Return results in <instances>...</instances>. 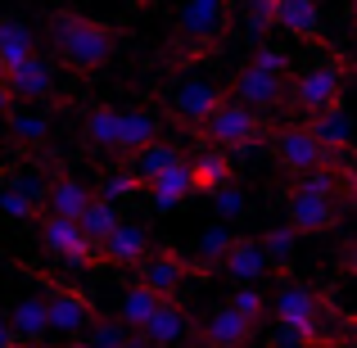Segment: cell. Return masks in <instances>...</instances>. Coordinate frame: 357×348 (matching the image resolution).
Here are the masks:
<instances>
[{
	"label": "cell",
	"mask_w": 357,
	"mask_h": 348,
	"mask_svg": "<svg viewBox=\"0 0 357 348\" xmlns=\"http://www.w3.org/2000/svg\"><path fill=\"white\" fill-rule=\"evenodd\" d=\"M9 326H14V335L18 340H27V344H41L45 335H54L50 331V312H45V294L36 298V294H27V298H18V303H9Z\"/></svg>",
	"instance_id": "ac0fdd59"
},
{
	"label": "cell",
	"mask_w": 357,
	"mask_h": 348,
	"mask_svg": "<svg viewBox=\"0 0 357 348\" xmlns=\"http://www.w3.org/2000/svg\"><path fill=\"white\" fill-rule=\"evenodd\" d=\"M127 158H131L127 167L140 176V186H145V181H154L158 172H167L172 163H181V149H176L172 140H149V145H140L136 154H127Z\"/></svg>",
	"instance_id": "ffe728a7"
},
{
	"label": "cell",
	"mask_w": 357,
	"mask_h": 348,
	"mask_svg": "<svg viewBox=\"0 0 357 348\" xmlns=\"http://www.w3.org/2000/svg\"><path fill=\"white\" fill-rule=\"evenodd\" d=\"M136 335L145 344H154V348H172V344L195 340V321H190V312H185L176 298H158V308L149 312V321L140 326Z\"/></svg>",
	"instance_id": "ba28073f"
},
{
	"label": "cell",
	"mask_w": 357,
	"mask_h": 348,
	"mask_svg": "<svg viewBox=\"0 0 357 348\" xmlns=\"http://www.w3.org/2000/svg\"><path fill=\"white\" fill-rule=\"evenodd\" d=\"M145 253H149V235L140 231L136 222H118V227L100 240V258L114 262V267H136Z\"/></svg>",
	"instance_id": "2e32d148"
},
{
	"label": "cell",
	"mask_w": 357,
	"mask_h": 348,
	"mask_svg": "<svg viewBox=\"0 0 357 348\" xmlns=\"http://www.w3.org/2000/svg\"><path fill=\"white\" fill-rule=\"evenodd\" d=\"M27 54H36V36L32 27L23 23V18H0V68H14V63H23Z\"/></svg>",
	"instance_id": "44dd1931"
},
{
	"label": "cell",
	"mask_w": 357,
	"mask_h": 348,
	"mask_svg": "<svg viewBox=\"0 0 357 348\" xmlns=\"http://www.w3.org/2000/svg\"><path fill=\"white\" fill-rule=\"evenodd\" d=\"M227 303H231V308H236V312H244V317H249V321H253V326H258V321H262V317H267V294H262V289H258V285H240V289H236V294H231V298H227Z\"/></svg>",
	"instance_id": "e575fe53"
},
{
	"label": "cell",
	"mask_w": 357,
	"mask_h": 348,
	"mask_svg": "<svg viewBox=\"0 0 357 348\" xmlns=\"http://www.w3.org/2000/svg\"><path fill=\"white\" fill-rule=\"evenodd\" d=\"M344 321V331H357V317H340Z\"/></svg>",
	"instance_id": "7bdbcfd3"
},
{
	"label": "cell",
	"mask_w": 357,
	"mask_h": 348,
	"mask_svg": "<svg viewBox=\"0 0 357 348\" xmlns=\"http://www.w3.org/2000/svg\"><path fill=\"white\" fill-rule=\"evenodd\" d=\"M91 199H96V195H91L77 176H59V181H50V190H45V209L59 213V218H82Z\"/></svg>",
	"instance_id": "603a6c76"
},
{
	"label": "cell",
	"mask_w": 357,
	"mask_h": 348,
	"mask_svg": "<svg viewBox=\"0 0 357 348\" xmlns=\"http://www.w3.org/2000/svg\"><path fill=\"white\" fill-rule=\"evenodd\" d=\"M231 14H236V0H181L176 27H181L185 41L213 45V41H218V36L231 27Z\"/></svg>",
	"instance_id": "8992f818"
},
{
	"label": "cell",
	"mask_w": 357,
	"mask_h": 348,
	"mask_svg": "<svg viewBox=\"0 0 357 348\" xmlns=\"http://www.w3.org/2000/svg\"><path fill=\"white\" fill-rule=\"evenodd\" d=\"M326 298L317 294L312 285H298V280H280L276 289V317L280 321H298V326H321V312H326Z\"/></svg>",
	"instance_id": "7c38bea8"
},
{
	"label": "cell",
	"mask_w": 357,
	"mask_h": 348,
	"mask_svg": "<svg viewBox=\"0 0 357 348\" xmlns=\"http://www.w3.org/2000/svg\"><path fill=\"white\" fill-rule=\"evenodd\" d=\"M199 335H204V344H213V348H249V340H253V321L227 303V308H218V312L204 317Z\"/></svg>",
	"instance_id": "5bb4252c"
},
{
	"label": "cell",
	"mask_w": 357,
	"mask_h": 348,
	"mask_svg": "<svg viewBox=\"0 0 357 348\" xmlns=\"http://www.w3.org/2000/svg\"><path fill=\"white\" fill-rule=\"evenodd\" d=\"M50 41L59 50V59L73 73H96L100 63L114 54V32L105 23H91L82 14H54L50 23Z\"/></svg>",
	"instance_id": "6da1fadb"
},
{
	"label": "cell",
	"mask_w": 357,
	"mask_h": 348,
	"mask_svg": "<svg viewBox=\"0 0 357 348\" xmlns=\"http://www.w3.org/2000/svg\"><path fill=\"white\" fill-rule=\"evenodd\" d=\"M271 154H276V163L289 167L294 176L312 172V167H335L340 163V154H335L312 127H280L276 136H271Z\"/></svg>",
	"instance_id": "7a4b0ae2"
},
{
	"label": "cell",
	"mask_w": 357,
	"mask_h": 348,
	"mask_svg": "<svg viewBox=\"0 0 357 348\" xmlns=\"http://www.w3.org/2000/svg\"><path fill=\"white\" fill-rule=\"evenodd\" d=\"M312 131L326 140V145L335 149V154H344L349 149V140H353V127H349V118L340 114V105H331V109H321V114L312 118Z\"/></svg>",
	"instance_id": "f546056e"
},
{
	"label": "cell",
	"mask_w": 357,
	"mask_h": 348,
	"mask_svg": "<svg viewBox=\"0 0 357 348\" xmlns=\"http://www.w3.org/2000/svg\"><path fill=\"white\" fill-rule=\"evenodd\" d=\"M231 244H236V231H231V227H208L199 235V244H195V262H199L204 271H218Z\"/></svg>",
	"instance_id": "4316f807"
},
{
	"label": "cell",
	"mask_w": 357,
	"mask_h": 348,
	"mask_svg": "<svg viewBox=\"0 0 357 348\" xmlns=\"http://www.w3.org/2000/svg\"><path fill=\"white\" fill-rule=\"evenodd\" d=\"M190 271H204V267L195 258L172 253V249H154V253H145V258L136 262V280H145V285L154 289V294H163V298L181 294V285H185Z\"/></svg>",
	"instance_id": "52a82bcc"
},
{
	"label": "cell",
	"mask_w": 357,
	"mask_h": 348,
	"mask_svg": "<svg viewBox=\"0 0 357 348\" xmlns=\"http://www.w3.org/2000/svg\"><path fill=\"white\" fill-rule=\"evenodd\" d=\"M5 86L14 91V100H45V96H54V68L41 54H27L23 63H14L5 73Z\"/></svg>",
	"instance_id": "9a60e30c"
},
{
	"label": "cell",
	"mask_w": 357,
	"mask_h": 348,
	"mask_svg": "<svg viewBox=\"0 0 357 348\" xmlns=\"http://www.w3.org/2000/svg\"><path fill=\"white\" fill-rule=\"evenodd\" d=\"M227 100L231 96L222 86H213V82H181V86L172 91V114H176V122H185V127H199V122H208Z\"/></svg>",
	"instance_id": "30bf717a"
},
{
	"label": "cell",
	"mask_w": 357,
	"mask_h": 348,
	"mask_svg": "<svg viewBox=\"0 0 357 348\" xmlns=\"http://www.w3.org/2000/svg\"><path fill=\"white\" fill-rule=\"evenodd\" d=\"M190 176H195V195H213L218 186L231 181V158L222 154V145H208L199 158L190 163Z\"/></svg>",
	"instance_id": "cb8c5ba5"
},
{
	"label": "cell",
	"mask_w": 357,
	"mask_h": 348,
	"mask_svg": "<svg viewBox=\"0 0 357 348\" xmlns=\"http://www.w3.org/2000/svg\"><path fill=\"white\" fill-rule=\"evenodd\" d=\"M344 195H349V204H353V209H357V176H353V172L344 176Z\"/></svg>",
	"instance_id": "b9f144b4"
},
{
	"label": "cell",
	"mask_w": 357,
	"mask_h": 348,
	"mask_svg": "<svg viewBox=\"0 0 357 348\" xmlns=\"http://www.w3.org/2000/svg\"><path fill=\"white\" fill-rule=\"evenodd\" d=\"M0 348H23V344H18V340H9V344H0Z\"/></svg>",
	"instance_id": "f6af8a7d"
},
{
	"label": "cell",
	"mask_w": 357,
	"mask_h": 348,
	"mask_svg": "<svg viewBox=\"0 0 357 348\" xmlns=\"http://www.w3.org/2000/svg\"><path fill=\"white\" fill-rule=\"evenodd\" d=\"M9 340H18V335H14V326H9V317L0 312V344H9Z\"/></svg>",
	"instance_id": "60d3db41"
},
{
	"label": "cell",
	"mask_w": 357,
	"mask_h": 348,
	"mask_svg": "<svg viewBox=\"0 0 357 348\" xmlns=\"http://www.w3.org/2000/svg\"><path fill=\"white\" fill-rule=\"evenodd\" d=\"M353 18H357V0H353Z\"/></svg>",
	"instance_id": "7dc6e473"
},
{
	"label": "cell",
	"mask_w": 357,
	"mask_h": 348,
	"mask_svg": "<svg viewBox=\"0 0 357 348\" xmlns=\"http://www.w3.org/2000/svg\"><path fill=\"white\" fill-rule=\"evenodd\" d=\"M222 271H227L236 285H258L262 276L271 271V258L262 249V240H249V235H236V244L222 258Z\"/></svg>",
	"instance_id": "4fadbf2b"
},
{
	"label": "cell",
	"mask_w": 357,
	"mask_h": 348,
	"mask_svg": "<svg viewBox=\"0 0 357 348\" xmlns=\"http://www.w3.org/2000/svg\"><path fill=\"white\" fill-rule=\"evenodd\" d=\"M340 91H344V63L321 59V63H312L307 73L294 77V109L307 114V118H317L321 109L340 105Z\"/></svg>",
	"instance_id": "5b68a950"
},
{
	"label": "cell",
	"mask_w": 357,
	"mask_h": 348,
	"mask_svg": "<svg viewBox=\"0 0 357 348\" xmlns=\"http://www.w3.org/2000/svg\"><path fill=\"white\" fill-rule=\"evenodd\" d=\"M131 326L127 321H109V317H96L82 335H73V348H131Z\"/></svg>",
	"instance_id": "d4e9b609"
},
{
	"label": "cell",
	"mask_w": 357,
	"mask_h": 348,
	"mask_svg": "<svg viewBox=\"0 0 357 348\" xmlns=\"http://www.w3.org/2000/svg\"><path fill=\"white\" fill-rule=\"evenodd\" d=\"M5 122H9V136L23 140V145H41L50 136V118L36 114V109H9Z\"/></svg>",
	"instance_id": "f1b7e54d"
},
{
	"label": "cell",
	"mask_w": 357,
	"mask_h": 348,
	"mask_svg": "<svg viewBox=\"0 0 357 348\" xmlns=\"http://www.w3.org/2000/svg\"><path fill=\"white\" fill-rule=\"evenodd\" d=\"M131 348H154V344H145V340H140V335H136V340H131Z\"/></svg>",
	"instance_id": "ee69618b"
},
{
	"label": "cell",
	"mask_w": 357,
	"mask_h": 348,
	"mask_svg": "<svg viewBox=\"0 0 357 348\" xmlns=\"http://www.w3.org/2000/svg\"><path fill=\"white\" fill-rule=\"evenodd\" d=\"M77 222H82V231H86L91 240L100 244V240H105V235L114 231L122 218H118V204H114V199H105V195H96V199L86 204V213H82Z\"/></svg>",
	"instance_id": "4dcf8cb0"
},
{
	"label": "cell",
	"mask_w": 357,
	"mask_h": 348,
	"mask_svg": "<svg viewBox=\"0 0 357 348\" xmlns=\"http://www.w3.org/2000/svg\"><path fill=\"white\" fill-rule=\"evenodd\" d=\"M231 96L244 100L249 109H271L285 96V73H271V68H262V63H244V73L236 77Z\"/></svg>",
	"instance_id": "8fae6325"
},
{
	"label": "cell",
	"mask_w": 357,
	"mask_h": 348,
	"mask_svg": "<svg viewBox=\"0 0 357 348\" xmlns=\"http://www.w3.org/2000/svg\"><path fill=\"white\" fill-rule=\"evenodd\" d=\"M213 204H218V213L222 218H240L244 213V190H236V186H218V190H213Z\"/></svg>",
	"instance_id": "74e56055"
},
{
	"label": "cell",
	"mask_w": 357,
	"mask_h": 348,
	"mask_svg": "<svg viewBox=\"0 0 357 348\" xmlns=\"http://www.w3.org/2000/svg\"><path fill=\"white\" fill-rule=\"evenodd\" d=\"M344 271H353V276H357V240L344 249Z\"/></svg>",
	"instance_id": "f35d334b"
},
{
	"label": "cell",
	"mask_w": 357,
	"mask_h": 348,
	"mask_svg": "<svg viewBox=\"0 0 357 348\" xmlns=\"http://www.w3.org/2000/svg\"><path fill=\"white\" fill-rule=\"evenodd\" d=\"M23 348H41V344H27V340H23Z\"/></svg>",
	"instance_id": "bcb514c9"
},
{
	"label": "cell",
	"mask_w": 357,
	"mask_h": 348,
	"mask_svg": "<svg viewBox=\"0 0 357 348\" xmlns=\"http://www.w3.org/2000/svg\"><path fill=\"white\" fill-rule=\"evenodd\" d=\"M149 140H158V118L149 109H122V118H118V149L122 154H136Z\"/></svg>",
	"instance_id": "7402d4cb"
},
{
	"label": "cell",
	"mask_w": 357,
	"mask_h": 348,
	"mask_svg": "<svg viewBox=\"0 0 357 348\" xmlns=\"http://www.w3.org/2000/svg\"><path fill=\"white\" fill-rule=\"evenodd\" d=\"M41 244L54 253V258H63L68 267H96V262H100V244L82 231L77 218L45 213V218H41Z\"/></svg>",
	"instance_id": "277c9868"
},
{
	"label": "cell",
	"mask_w": 357,
	"mask_h": 348,
	"mask_svg": "<svg viewBox=\"0 0 357 348\" xmlns=\"http://www.w3.org/2000/svg\"><path fill=\"white\" fill-rule=\"evenodd\" d=\"M136 190H145V186H140V176L131 172H114V176H105V181H100V195H105V199H114V204H122V199H131V195Z\"/></svg>",
	"instance_id": "d590c367"
},
{
	"label": "cell",
	"mask_w": 357,
	"mask_h": 348,
	"mask_svg": "<svg viewBox=\"0 0 357 348\" xmlns=\"http://www.w3.org/2000/svg\"><path fill=\"white\" fill-rule=\"evenodd\" d=\"M45 312H50V331L54 335H82L91 321H96V308H91L86 294H77V289H59L50 285L45 289Z\"/></svg>",
	"instance_id": "9c48e42d"
},
{
	"label": "cell",
	"mask_w": 357,
	"mask_h": 348,
	"mask_svg": "<svg viewBox=\"0 0 357 348\" xmlns=\"http://www.w3.org/2000/svg\"><path fill=\"white\" fill-rule=\"evenodd\" d=\"M276 27H285L298 41H317L321 45V14L317 0H276Z\"/></svg>",
	"instance_id": "d6986e66"
},
{
	"label": "cell",
	"mask_w": 357,
	"mask_h": 348,
	"mask_svg": "<svg viewBox=\"0 0 357 348\" xmlns=\"http://www.w3.org/2000/svg\"><path fill=\"white\" fill-rule=\"evenodd\" d=\"M321 340H326L321 326H298V321H280L276 317V331L267 335V348H312Z\"/></svg>",
	"instance_id": "1f68e13d"
},
{
	"label": "cell",
	"mask_w": 357,
	"mask_h": 348,
	"mask_svg": "<svg viewBox=\"0 0 357 348\" xmlns=\"http://www.w3.org/2000/svg\"><path fill=\"white\" fill-rule=\"evenodd\" d=\"M244 18H249L253 32L271 27V23H276V0H244Z\"/></svg>",
	"instance_id": "8d00e7d4"
},
{
	"label": "cell",
	"mask_w": 357,
	"mask_h": 348,
	"mask_svg": "<svg viewBox=\"0 0 357 348\" xmlns=\"http://www.w3.org/2000/svg\"><path fill=\"white\" fill-rule=\"evenodd\" d=\"M118 118H122V109H109V105L91 109V114H86V145L118 149Z\"/></svg>",
	"instance_id": "83f0119b"
},
{
	"label": "cell",
	"mask_w": 357,
	"mask_h": 348,
	"mask_svg": "<svg viewBox=\"0 0 357 348\" xmlns=\"http://www.w3.org/2000/svg\"><path fill=\"white\" fill-rule=\"evenodd\" d=\"M9 100H14V91H9V86H5V77H0V118L9 114Z\"/></svg>",
	"instance_id": "ab89813d"
},
{
	"label": "cell",
	"mask_w": 357,
	"mask_h": 348,
	"mask_svg": "<svg viewBox=\"0 0 357 348\" xmlns=\"http://www.w3.org/2000/svg\"><path fill=\"white\" fill-rule=\"evenodd\" d=\"M294 244H298V231L289 227V222H285V227H271L267 235H262V249H267L271 267H276V262H280V267H285V262L294 258Z\"/></svg>",
	"instance_id": "836d02e7"
},
{
	"label": "cell",
	"mask_w": 357,
	"mask_h": 348,
	"mask_svg": "<svg viewBox=\"0 0 357 348\" xmlns=\"http://www.w3.org/2000/svg\"><path fill=\"white\" fill-rule=\"evenodd\" d=\"M199 136L222 149H253V140L262 136V118L244 100H227L208 122H199Z\"/></svg>",
	"instance_id": "3957f363"
},
{
	"label": "cell",
	"mask_w": 357,
	"mask_h": 348,
	"mask_svg": "<svg viewBox=\"0 0 357 348\" xmlns=\"http://www.w3.org/2000/svg\"><path fill=\"white\" fill-rule=\"evenodd\" d=\"M0 213H5V218H14V222H32V218H41V204H36L23 186L0 181Z\"/></svg>",
	"instance_id": "d6a6232c"
},
{
	"label": "cell",
	"mask_w": 357,
	"mask_h": 348,
	"mask_svg": "<svg viewBox=\"0 0 357 348\" xmlns=\"http://www.w3.org/2000/svg\"><path fill=\"white\" fill-rule=\"evenodd\" d=\"M145 195L154 209H176V204H185L195 195V176H190V163H172L167 172H158L154 181H145Z\"/></svg>",
	"instance_id": "e0dca14e"
},
{
	"label": "cell",
	"mask_w": 357,
	"mask_h": 348,
	"mask_svg": "<svg viewBox=\"0 0 357 348\" xmlns=\"http://www.w3.org/2000/svg\"><path fill=\"white\" fill-rule=\"evenodd\" d=\"M158 298H163V294H154V289H149L145 280L127 285V289L118 294V321H127L131 331H140V326L149 321V312L158 308Z\"/></svg>",
	"instance_id": "484cf974"
}]
</instances>
